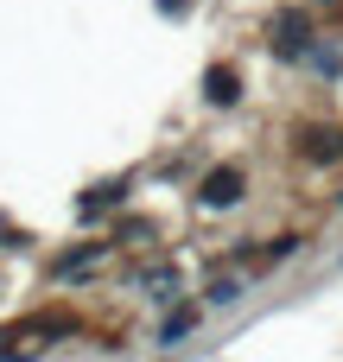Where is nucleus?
I'll list each match as a JSON object with an SVG mask.
<instances>
[{
    "instance_id": "nucleus-1",
    "label": "nucleus",
    "mask_w": 343,
    "mask_h": 362,
    "mask_svg": "<svg viewBox=\"0 0 343 362\" xmlns=\"http://www.w3.org/2000/svg\"><path fill=\"white\" fill-rule=\"evenodd\" d=\"M236 191H242V178H236V172H216V178L204 185V197H210V204H229Z\"/></svg>"
},
{
    "instance_id": "nucleus-2",
    "label": "nucleus",
    "mask_w": 343,
    "mask_h": 362,
    "mask_svg": "<svg viewBox=\"0 0 343 362\" xmlns=\"http://www.w3.org/2000/svg\"><path fill=\"white\" fill-rule=\"evenodd\" d=\"M210 95H216V102H229V95H236V89H229V70H210Z\"/></svg>"
}]
</instances>
